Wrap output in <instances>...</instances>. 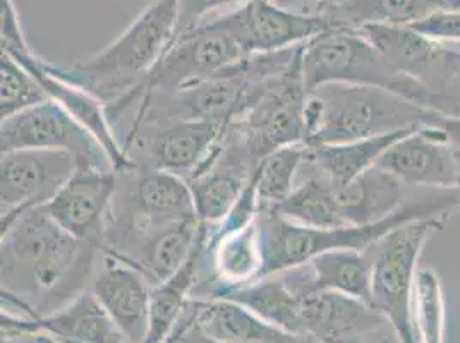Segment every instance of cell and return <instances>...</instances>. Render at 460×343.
<instances>
[{"instance_id":"44dd1931","label":"cell","mask_w":460,"mask_h":343,"mask_svg":"<svg viewBox=\"0 0 460 343\" xmlns=\"http://www.w3.org/2000/svg\"><path fill=\"white\" fill-rule=\"evenodd\" d=\"M395 175L375 165L352 182L335 188L337 208L345 225H369L401 210L412 194Z\"/></svg>"},{"instance_id":"30bf717a","label":"cell","mask_w":460,"mask_h":343,"mask_svg":"<svg viewBox=\"0 0 460 343\" xmlns=\"http://www.w3.org/2000/svg\"><path fill=\"white\" fill-rule=\"evenodd\" d=\"M229 126L210 120H169L150 124L124 141V152L136 167L191 177L208 158Z\"/></svg>"},{"instance_id":"f35d334b","label":"cell","mask_w":460,"mask_h":343,"mask_svg":"<svg viewBox=\"0 0 460 343\" xmlns=\"http://www.w3.org/2000/svg\"><path fill=\"white\" fill-rule=\"evenodd\" d=\"M165 343H181L179 342V339H177V337H175V335H172V337H171V339H169V340H167V342Z\"/></svg>"},{"instance_id":"1f68e13d","label":"cell","mask_w":460,"mask_h":343,"mask_svg":"<svg viewBox=\"0 0 460 343\" xmlns=\"http://www.w3.org/2000/svg\"><path fill=\"white\" fill-rule=\"evenodd\" d=\"M235 2H248V0H179V18H177V30L175 37H181L194 28H198L211 11L235 4Z\"/></svg>"},{"instance_id":"8fae6325","label":"cell","mask_w":460,"mask_h":343,"mask_svg":"<svg viewBox=\"0 0 460 343\" xmlns=\"http://www.w3.org/2000/svg\"><path fill=\"white\" fill-rule=\"evenodd\" d=\"M0 150H60L73 153L77 165L112 169L95 137L50 98L2 119Z\"/></svg>"},{"instance_id":"74e56055","label":"cell","mask_w":460,"mask_h":343,"mask_svg":"<svg viewBox=\"0 0 460 343\" xmlns=\"http://www.w3.org/2000/svg\"><path fill=\"white\" fill-rule=\"evenodd\" d=\"M452 9H460V0H452Z\"/></svg>"},{"instance_id":"8d00e7d4","label":"cell","mask_w":460,"mask_h":343,"mask_svg":"<svg viewBox=\"0 0 460 343\" xmlns=\"http://www.w3.org/2000/svg\"><path fill=\"white\" fill-rule=\"evenodd\" d=\"M457 154H459V179H457V184H456V194H457V199H459V205H460V152L457 150Z\"/></svg>"},{"instance_id":"ffe728a7","label":"cell","mask_w":460,"mask_h":343,"mask_svg":"<svg viewBox=\"0 0 460 343\" xmlns=\"http://www.w3.org/2000/svg\"><path fill=\"white\" fill-rule=\"evenodd\" d=\"M181 323L190 324L224 343H311L261 320L244 305L227 299L190 301Z\"/></svg>"},{"instance_id":"484cf974","label":"cell","mask_w":460,"mask_h":343,"mask_svg":"<svg viewBox=\"0 0 460 343\" xmlns=\"http://www.w3.org/2000/svg\"><path fill=\"white\" fill-rule=\"evenodd\" d=\"M452 0H345L323 9L333 28L361 30L366 26H409L438 11H450Z\"/></svg>"},{"instance_id":"7c38bea8","label":"cell","mask_w":460,"mask_h":343,"mask_svg":"<svg viewBox=\"0 0 460 343\" xmlns=\"http://www.w3.org/2000/svg\"><path fill=\"white\" fill-rule=\"evenodd\" d=\"M218 20L250 56L299 47L333 28L323 14L297 13L275 0H248Z\"/></svg>"},{"instance_id":"e575fe53","label":"cell","mask_w":460,"mask_h":343,"mask_svg":"<svg viewBox=\"0 0 460 343\" xmlns=\"http://www.w3.org/2000/svg\"><path fill=\"white\" fill-rule=\"evenodd\" d=\"M354 343H403L402 339L399 337V333L395 331V328L390 324V321L382 324L380 328H376L375 331L367 333L363 339H359Z\"/></svg>"},{"instance_id":"5bb4252c","label":"cell","mask_w":460,"mask_h":343,"mask_svg":"<svg viewBox=\"0 0 460 343\" xmlns=\"http://www.w3.org/2000/svg\"><path fill=\"white\" fill-rule=\"evenodd\" d=\"M119 186L114 169L77 165L73 177L45 207L58 225L81 241L103 246L107 216Z\"/></svg>"},{"instance_id":"60d3db41","label":"cell","mask_w":460,"mask_h":343,"mask_svg":"<svg viewBox=\"0 0 460 343\" xmlns=\"http://www.w3.org/2000/svg\"><path fill=\"white\" fill-rule=\"evenodd\" d=\"M456 11H460V9H456Z\"/></svg>"},{"instance_id":"4fadbf2b","label":"cell","mask_w":460,"mask_h":343,"mask_svg":"<svg viewBox=\"0 0 460 343\" xmlns=\"http://www.w3.org/2000/svg\"><path fill=\"white\" fill-rule=\"evenodd\" d=\"M378 167L409 188L454 189L459 179V154L435 126L405 134L380 156Z\"/></svg>"},{"instance_id":"ba28073f","label":"cell","mask_w":460,"mask_h":343,"mask_svg":"<svg viewBox=\"0 0 460 343\" xmlns=\"http://www.w3.org/2000/svg\"><path fill=\"white\" fill-rule=\"evenodd\" d=\"M303 47L286 73L275 77L243 117L230 126L261 163L270 153L306 141L307 88L301 67Z\"/></svg>"},{"instance_id":"d4e9b609","label":"cell","mask_w":460,"mask_h":343,"mask_svg":"<svg viewBox=\"0 0 460 343\" xmlns=\"http://www.w3.org/2000/svg\"><path fill=\"white\" fill-rule=\"evenodd\" d=\"M205 254L220 282L218 286H239L261 277L263 251L258 220L226 233H211Z\"/></svg>"},{"instance_id":"e0dca14e","label":"cell","mask_w":460,"mask_h":343,"mask_svg":"<svg viewBox=\"0 0 460 343\" xmlns=\"http://www.w3.org/2000/svg\"><path fill=\"white\" fill-rule=\"evenodd\" d=\"M301 335L318 343H354L388 320L373 305L341 292L322 290L301 297Z\"/></svg>"},{"instance_id":"3957f363","label":"cell","mask_w":460,"mask_h":343,"mask_svg":"<svg viewBox=\"0 0 460 343\" xmlns=\"http://www.w3.org/2000/svg\"><path fill=\"white\" fill-rule=\"evenodd\" d=\"M177 18L179 0H152L103 50L56 71L112 107L145 84L173 41Z\"/></svg>"},{"instance_id":"83f0119b","label":"cell","mask_w":460,"mask_h":343,"mask_svg":"<svg viewBox=\"0 0 460 343\" xmlns=\"http://www.w3.org/2000/svg\"><path fill=\"white\" fill-rule=\"evenodd\" d=\"M305 143L279 148L260 163L254 172L258 208H277L294 191L297 175L306 158Z\"/></svg>"},{"instance_id":"6da1fadb","label":"cell","mask_w":460,"mask_h":343,"mask_svg":"<svg viewBox=\"0 0 460 343\" xmlns=\"http://www.w3.org/2000/svg\"><path fill=\"white\" fill-rule=\"evenodd\" d=\"M2 232V301L20 320L50 314L81 295L103 246L62 229L45 207Z\"/></svg>"},{"instance_id":"7a4b0ae2","label":"cell","mask_w":460,"mask_h":343,"mask_svg":"<svg viewBox=\"0 0 460 343\" xmlns=\"http://www.w3.org/2000/svg\"><path fill=\"white\" fill-rule=\"evenodd\" d=\"M456 207H460L456 189H428V192L411 196L401 210L382 222L335 229L301 227L282 218L275 208H258L256 220L260 225L263 251V269L260 278L301 267L326 251H366L375 246L388 232L407 222L421 218H447Z\"/></svg>"},{"instance_id":"277c9868","label":"cell","mask_w":460,"mask_h":343,"mask_svg":"<svg viewBox=\"0 0 460 343\" xmlns=\"http://www.w3.org/2000/svg\"><path fill=\"white\" fill-rule=\"evenodd\" d=\"M438 115L382 88L333 83L307 93L305 145H341L433 126Z\"/></svg>"},{"instance_id":"603a6c76","label":"cell","mask_w":460,"mask_h":343,"mask_svg":"<svg viewBox=\"0 0 460 343\" xmlns=\"http://www.w3.org/2000/svg\"><path fill=\"white\" fill-rule=\"evenodd\" d=\"M418 129V128H416ZM414 129H405L397 133L376 136L352 143L325 145V146H307L306 158L303 169L323 177L332 186L341 188L361 173L375 167L394 143H397L405 134Z\"/></svg>"},{"instance_id":"d6986e66","label":"cell","mask_w":460,"mask_h":343,"mask_svg":"<svg viewBox=\"0 0 460 343\" xmlns=\"http://www.w3.org/2000/svg\"><path fill=\"white\" fill-rule=\"evenodd\" d=\"M47 331L62 343H129L92 290L35 320L2 314V331Z\"/></svg>"},{"instance_id":"8992f818","label":"cell","mask_w":460,"mask_h":343,"mask_svg":"<svg viewBox=\"0 0 460 343\" xmlns=\"http://www.w3.org/2000/svg\"><path fill=\"white\" fill-rule=\"evenodd\" d=\"M445 220L407 222L367 249L373 265L371 305L390 321L403 343H420L412 312L418 261L429 237L445 229Z\"/></svg>"},{"instance_id":"9c48e42d","label":"cell","mask_w":460,"mask_h":343,"mask_svg":"<svg viewBox=\"0 0 460 343\" xmlns=\"http://www.w3.org/2000/svg\"><path fill=\"white\" fill-rule=\"evenodd\" d=\"M73 153L16 150L2 153L0 162V230L26 211L47 207L76 172Z\"/></svg>"},{"instance_id":"4dcf8cb0","label":"cell","mask_w":460,"mask_h":343,"mask_svg":"<svg viewBox=\"0 0 460 343\" xmlns=\"http://www.w3.org/2000/svg\"><path fill=\"white\" fill-rule=\"evenodd\" d=\"M422 35L438 41H460V11H438L412 24Z\"/></svg>"},{"instance_id":"d590c367","label":"cell","mask_w":460,"mask_h":343,"mask_svg":"<svg viewBox=\"0 0 460 343\" xmlns=\"http://www.w3.org/2000/svg\"><path fill=\"white\" fill-rule=\"evenodd\" d=\"M448 45H450V48L454 50V54H456V57L460 60V41H448Z\"/></svg>"},{"instance_id":"d6a6232c","label":"cell","mask_w":460,"mask_h":343,"mask_svg":"<svg viewBox=\"0 0 460 343\" xmlns=\"http://www.w3.org/2000/svg\"><path fill=\"white\" fill-rule=\"evenodd\" d=\"M2 343H62L47 331H2Z\"/></svg>"},{"instance_id":"f546056e","label":"cell","mask_w":460,"mask_h":343,"mask_svg":"<svg viewBox=\"0 0 460 343\" xmlns=\"http://www.w3.org/2000/svg\"><path fill=\"white\" fill-rule=\"evenodd\" d=\"M0 117L7 119L49 100L45 90L20 62L0 54Z\"/></svg>"},{"instance_id":"ab89813d","label":"cell","mask_w":460,"mask_h":343,"mask_svg":"<svg viewBox=\"0 0 460 343\" xmlns=\"http://www.w3.org/2000/svg\"><path fill=\"white\" fill-rule=\"evenodd\" d=\"M313 2H314V5L318 7V2H316V0H313ZM318 14H320V7H318Z\"/></svg>"},{"instance_id":"ac0fdd59","label":"cell","mask_w":460,"mask_h":343,"mask_svg":"<svg viewBox=\"0 0 460 343\" xmlns=\"http://www.w3.org/2000/svg\"><path fill=\"white\" fill-rule=\"evenodd\" d=\"M371 273L373 265L367 249H333L279 275L299 297L332 290L371 305Z\"/></svg>"},{"instance_id":"7402d4cb","label":"cell","mask_w":460,"mask_h":343,"mask_svg":"<svg viewBox=\"0 0 460 343\" xmlns=\"http://www.w3.org/2000/svg\"><path fill=\"white\" fill-rule=\"evenodd\" d=\"M210 227L203 224V233L191 258L182 268L160 286H152L150 299V326L145 343H165L181 323L188 299L198 286L199 273L205 263V249L208 244Z\"/></svg>"},{"instance_id":"9a60e30c","label":"cell","mask_w":460,"mask_h":343,"mask_svg":"<svg viewBox=\"0 0 460 343\" xmlns=\"http://www.w3.org/2000/svg\"><path fill=\"white\" fill-rule=\"evenodd\" d=\"M14 60L20 62L28 73H31V76H35L50 100L58 101L67 114L75 117V120L95 137L115 172L135 169V163L124 152L122 143L115 133L107 105L100 98L76 83L58 76L54 66L37 57L33 52Z\"/></svg>"},{"instance_id":"4316f807","label":"cell","mask_w":460,"mask_h":343,"mask_svg":"<svg viewBox=\"0 0 460 343\" xmlns=\"http://www.w3.org/2000/svg\"><path fill=\"white\" fill-rule=\"evenodd\" d=\"M275 210L290 224L301 227H345L335 201V186H332L323 177L303 167L297 175L294 191L290 192L288 199H284Z\"/></svg>"},{"instance_id":"2e32d148","label":"cell","mask_w":460,"mask_h":343,"mask_svg":"<svg viewBox=\"0 0 460 343\" xmlns=\"http://www.w3.org/2000/svg\"><path fill=\"white\" fill-rule=\"evenodd\" d=\"M92 292L129 343H145L150 326L152 284L139 269L102 251Z\"/></svg>"},{"instance_id":"52a82bcc","label":"cell","mask_w":460,"mask_h":343,"mask_svg":"<svg viewBox=\"0 0 460 343\" xmlns=\"http://www.w3.org/2000/svg\"><path fill=\"white\" fill-rule=\"evenodd\" d=\"M248 57L250 54L222 21L218 18L205 21L198 28L173 40L145 84L117 107L128 110L145 93H171L217 76Z\"/></svg>"},{"instance_id":"cb8c5ba5","label":"cell","mask_w":460,"mask_h":343,"mask_svg":"<svg viewBox=\"0 0 460 343\" xmlns=\"http://www.w3.org/2000/svg\"><path fill=\"white\" fill-rule=\"evenodd\" d=\"M210 299H227L244 305L270 324L301 335V297L284 282L280 275H270L239 286H215L208 290ZM305 339V337H303Z\"/></svg>"},{"instance_id":"5b68a950","label":"cell","mask_w":460,"mask_h":343,"mask_svg":"<svg viewBox=\"0 0 460 343\" xmlns=\"http://www.w3.org/2000/svg\"><path fill=\"white\" fill-rule=\"evenodd\" d=\"M301 67L307 92L333 83L371 86L448 115L447 103L440 96L416 79L399 73L359 30L330 28L307 40L301 52Z\"/></svg>"},{"instance_id":"f1b7e54d","label":"cell","mask_w":460,"mask_h":343,"mask_svg":"<svg viewBox=\"0 0 460 343\" xmlns=\"http://www.w3.org/2000/svg\"><path fill=\"white\" fill-rule=\"evenodd\" d=\"M412 312L420 343L445 342V295L433 268H421L416 275Z\"/></svg>"},{"instance_id":"836d02e7","label":"cell","mask_w":460,"mask_h":343,"mask_svg":"<svg viewBox=\"0 0 460 343\" xmlns=\"http://www.w3.org/2000/svg\"><path fill=\"white\" fill-rule=\"evenodd\" d=\"M435 128H438L441 133L447 136V139L452 143V146L460 152V117L452 115H438L433 122Z\"/></svg>"}]
</instances>
